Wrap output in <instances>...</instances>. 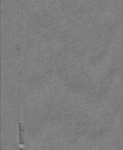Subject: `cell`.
<instances>
[{
	"mask_svg": "<svg viewBox=\"0 0 123 150\" xmlns=\"http://www.w3.org/2000/svg\"><path fill=\"white\" fill-rule=\"evenodd\" d=\"M20 125H21V123L19 124V144H24L23 139L22 138L23 136H22V132H23L22 131L23 130V128Z\"/></svg>",
	"mask_w": 123,
	"mask_h": 150,
	"instance_id": "1",
	"label": "cell"
}]
</instances>
